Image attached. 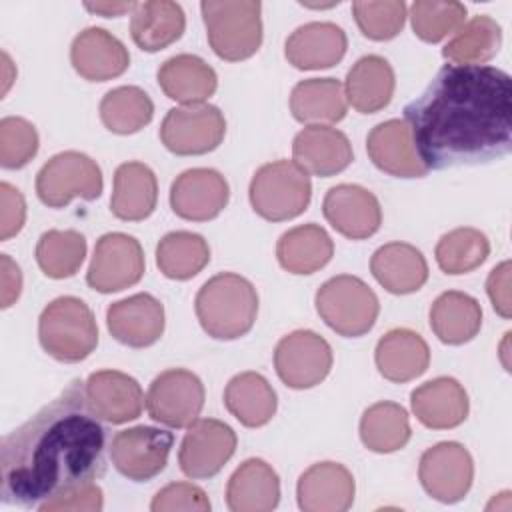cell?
I'll list each match as a JSON object with an SVG mask.
<instances>
[{"mask_svg": "<svg viewBox=\"0 0 512 512\" xmlns=\"http://www.w3.org/2000/svg\"><path fill=\"white\" fill-rule=\"evenodd\" d=\"M404 122L428 170L500 160L512 148V78L488 64H446L404 106Z\"/></svg>", "mask_w": 512, "mask_h": 512, "instance_id": "cell-1", "label": "cell"}, {"mask_svg": "<svg viewBox=\"0 0 512 512\" xmlns=\"http://www.w3.org/2000/svg\"><path fill=\"white\" fill-rule=\"evenodd\" d=\"M104 448L106 430L76 378L2 440L0 500L40 508L88 486L104 474Z\"/></svg>", "mask_w": 512, "mask_h": 512, "instance_id": "cell-2", "label": "cell"}, {"mask_svg": "<svg viewBox=\"0 0 512 512\" xmlns=\"http://www.w3.org/2000/svg\"><path fill=\"white\" fill-rule=\"evenodd\" d=\"M194 308L208 336L236 340L248 334L256 322L258 294L244 276L222 272L204 282L196 294Z\"/></svg>", "mask_w": 512, "mask_h": 512, "instance_id": "cell-3", "label": "cell"}, {"mask_svg": "<svg viewBox=\"0 0 512 512\" xmlns=\"http://www.w3.org/2000/svg\"><path fill=\"white\" fill-rule=\"evenodd\" d=\"M210 48L228 62L254 56L262 44V4L254 0H204L200 4Z\"/></svg>", "mask_w": 512, "mask_h": 512, "instance_id": "cell-4", "label": "cell"}, {"mask_svg": "<svg viewBox=\"0 0 512 512\" xmlns=\"http://www.w3.org/2000/svg\"><path fill=\"white\" fill-rule=\"evenodd\" d=\"M38 340L44 352L60 362H80L98 344V326L88 304L76 296L52 300L38 318Z\"/></svg>", "mask_w": 512, "mask_h": 512, "instance_id": "cell-5", "label": "cell"}, {"mask_svg": "<svg viewBox=\"0 0 512 512\" xmlns=\"http://www.w3.org/2000/svg\"><path fill=\"white\" fill-rule=\"evenodd\" d=\"M248 196L254 212L264 220H292L310 204V174L304 172L294 160L268 162L252 176Z\"/></svg>", "mask_w": 512, "mask_h": 512, "instance_id": "cell-6", "label": "cell"}, {"mask_svg": "<svg viewBox=\"0 0 512 512\" xmlns=\"http://www.w3.org/2000/svg\"><path fill=\"white\" fill-rule=\"evenodd\" d=\"M320 318L340 336L358 338L376 324L380 304L374 290L360 278L340 274L326 280L316 292Z\"/></svg>", "mask_w": 512, "mask_h": 512, "instance_id": "cell-7", "label": "cell"}, {"mask_svg": "<svg viewBox=\"0 0 512 512\" xmlns=\"http://www.w3.org/2000/svg\"><path fill=\"white\" fill-rule=\"evenodd\" d=\"M102 186V170L96 160L76 150L52 156L36 176V194L50 208H64L74 198L96 200Z\"/></svg>", "mask_w": 512, "mask_h": 512, "instance_id": "cell-8", "label": "cell"}, {"mask_svg": "<svg viewBox=\"0 0 512 512\" xmlns=\"http://www.w3.org/2000/svg\"><path fill=\"white\" fill-rule=\"evenodd\" d=\"M226 134V120L212 104H188L166 112L160 124L162 144L178 156H200L216 150Z\"/></svg>", "mask_w": 512, "mask_h": 512, "instance_id": "cell-9", "label": "cell"}, {"mask_svg": "<svg viewBox=\"0 0 512 512\" xmlns=\"http://www.w3.org/2000/svg\"><path fill=\"white\" fill-rule=\"evenodd\" d=\"M204 408L202 380L184 368L160 372L146 394V410L152 420L168 428H188Z\"/></svg>", "mask_w": 512, "mask_h": 512, "instance_id": "cell-10", "label": "cell"}, {"mask_svg": "<svg viewBox=\"0 0 512 512\" xmlns=\"http://www.w3.org/2000/svg\"><path fill=\"white\" fill-rule=\"evenodd\" d=\"M144 252L134 236L108 232L98 238L90 260L86 282L102 294L120 292L140 282L144 276Z\"/></svg>", "mask_w": 512, "mask_h": 512, "instance_id": "cell-11", "label": "cell"}, {"mask_svg": "<svg viewBox=\"0 0 512 512\" xmlns=\"http://www.w3.org/2000/svg\"><path fill=\"white\" fill-rule=\"evenodd\" d=\"M274 368L288 388H314L332 368V348L312 330H294L276 344Z\"/></svg>", "mask_w": 512, "mask_h": 512, "instance_id": "cell-12", "label": "cell"}, {"mask_svg": "<svg viewBox=\"0 0 512 512\" xmlns=\"http://www.w3.org/2000/svg\"><path fill=\"white\" fill-rule=\"evenodd\" d=\"M174 436L154 426H134L116 432L110 442L114 468L134 482H146L158 476L168 462Z\"/></svg>", "mask_w": 512, "mask_h": 512, "instance_id": "cell-13", "label": "cell"}, {"mask_svg": "<svg viewBox=\"0 0 512 512\" xmlns=\"http://www.w3.org/2000/svg\"><path fill=\"white\" fill-rule=\"evenodd\" d=\"M418 478L428 496L438 502H460L474 480L470 452L458 442H440L420 456Z\"/></svg>", "mask_w": 512, "mask_h": 512, "instance_id": "cell-14", "label": "cell"}, {"mask_svg": "<svg viewBox=\"0 0 512 512\" xmlns=\"http://www.w3.org/2000/svg\"><path fill=\"white\" fill-rule=\"evenodd\" d=\"M236 432L214 418H200L188 426L178 450L180 470L194 480L216 476L236 450Z\"/></svg>", "mask_w": 512, "mask_h": 512, "instance_id": "cell-15", "label": "cell"}, {"mask_svg": "<svg viewBox=\"0 0 512 512\" xmlns=\"http://www.w3.org/2000/svg\"><path fill=\"white\" fill-rule=\"evenodd\" d=\"M226 178L212 168H190L170 186V206L176 216L190 222L216 218L228 204Z\"/></svg>", "mask_w": 512, "mask_h": 512, "instance_id": "cell-16", "label": "cell"}, {"mask_svg": "<svg viewBox=\"0 0 512 512\" xmlns=\"http://www.w3.org/2000/svg\"><path fill=\"white\" fill-rule=\"evenodd\" d=\"M328 224L350 240H364L378 232L382 208L378 198L358 184L332 186L322 202Z\"/></svg>", "mask_w": 512, "mask_h": 512, "instance_id": "cell-17", "label": "cell"}, {"mask_svg": "<svg viewBox=\"0 0 512 512\" xmlns=\"http://www.w3.org/2000/svg\"><path fill=\"white\" fill-rule=\"evenodd\" d=\"M110 334L130 348H146L164 332V306L148 292H140L110 304L106 312Z\"/></svg>", "mask_w": 512, "mask_h": 512, "instance_id": "cell-18", "label": "cell"}, {"mask_svg": "<svg viewBox=\"0 0 512 512\" xmlns=\"http://www.w3.org/2000/svg\"><path fill=\"white\" fill-rule=\"evenodd\" d=\"M70 62L82 78L90 82H106L128 70L130 54L114 34L90 26L72 40Z\"/></svg>", "mask_w": 512, "mask_h": 512, "instance_id": "cell-19", "label": "cell"}, {"mask_svg": "<svg viewBox=\"0 0 512 512\" xmlns=\"http://www.w3.org/2000/svg\"><path fill=\"white\" fill-rule=\"evenodd\" d=\"M356 484L350 470L338 462H318L302 472L296 486L304 512H344L354 502Z\"/></svg>", "mask_w": 512, "mask_h": 512, "instance_id": "cell-20", "label": "cell"}, {"mask_svg": "<svg viewBox=\"0 0 512 512\" xmlns=\"http://www.w3.org/2000/svg\"><path fill=\"white\" fill-rule=\"evenodd\" d=\"M292 158L304 172L330 178L350 166L352 144L338 128L306 126L292 142Z\"/></svg>", "mask_w": 512, "mask_h": 512, "instance_id": "cell-21", "label": "cell"}, {"mask_svg": "<svg viewBox=\"0 0 512 512\" xmlns=\"http://www.w3.org/2000/svg\"><path fill=\"white\" fill-rule=\"evenodd\" d=\"M86 396L98 418L110 424L136 420L144 408L138 380L118 370L92 372L86 380Z\"/></svg>", "mask_w": 512, "mask_h": 512, "instance_id": "cell-22", "label": "cell"}, {"mask_svg": "<svg viewBox=\"0 0 512 512\" xmlns=\"http://www.w3.org/2000/svg\"><path fill=\"white\" fill-rule=\"evenodd\" d=\"M366 150L374 166L390 176L422 178L428 172L404 120L392 118L374 126L366 138Z\"/></svg>", "mask_w": 512, "mask_h": 512, "instance_id": "cell-23", "label": "cell"}, {"mask_svg": "<svg viewBox=\"0 0 512 512\" xmlns=\"http://www.w3.org/2000/svg\"><path fill=\"white\" fill-rule=\"evenodd\" d=\"M410 406L418 422L432 430L460 426L470 410L464 386L450 376H440L420 384L410 394Z\"/></svg>", "mask_w": 512, "mask_h": 512, "instance_id": "cell-24", "label": "cell"}, {"mask_svg": "<svg viewBox=\"0 0 512 512\" xmlns=\"http://www.w3.org/2000/svg\"><path fill=\"white\" fill-rule=\"evenodd\" d=\"M348 48L346 32L334 22L298 26L284 44L286 60L298 70H322L338 64Z\"/></svg>", "mask_w": 512, "mask_h": 512, "instance_id": "cell-25", "label": "cell"}, {"mask_svg": "<svg viewBox=\"0 0 512 512\" xmlns=\"http://www.w3.org/2000/svg\"><path fill=\"white\" fill-rule=\"evenodd\" d=\"M378 372L396 384L422 376L430 364V348L426 340L408 328L386 332L374 350Z\"/></svg>", "mask_w": 512, "mask_h": 512, "instance_id": "cell-26", "label": "cell"}, {"mask_svg": "<svg viewBox=\"0 0 512 512\" xmlns=\"http://www.w3.org/2000/svg\"><path fill=\"white\" fill-rule=\"evenodd\" d=\"M370 272L390 294H412L428 280V264L422 252L406 242H388L370 258Z\"/></svg>", "mask_w": 512, "mask_h": 512, "instance_id": "cell-27", "label": "cell"}, {"mask_svg": "<svg viewBox=\"0 0 512 512\" xmlns=\"http://www.w3.org/2000/svg\"><path fill=\"white\" fill-rule=\"evenodd\" d=\"M280 480L262 458H248L228 480L226 504L232 512H268L278 506Z\"/></svg>", "mask_w": 512, "mask_h": 512, "instance_id": "cell-28", "label": "cell"}, {"mask_svg": "<svg viewBox=\"0 0 512 512\" xmlns=\"http://www.w3.org/2000/svg\"><path fill=\"white\" fill-rule=\"evenodd\" d=\"M186 28L180 4L172 0L136 2L130 18V36L144 52H158L174 44Z\"/></svg>", "mask_w": 512, "mask_h": 512, "instance_id": "cell-29", "label": "cell"}, {"mask_svg": "<svg viewBox=\"0 0 512 512\" xmlns=\"http://www.w3.org/2000/svg\"><path fill=\"white\" fill-rule=\"evenodd\" d=\"M156 76L162 92L182 106L204 104V100H208L218 88L214 68L194 54H178L168 58L158 68Z\"/></svg>", "mask_w": 512, "mask_h": 512, "instance_id": "cell-30", "label": "cell"}, {"mask_svg": "<svg viewBox=\"0 0 512 512\" xmlns=\"http://www.w3.org/2000/svg\"><path fill=\"white\" fill-rule=\"evenodd\" d=\"M394 86L396 80L390 62L378 54H368L356 60L348 70L344 94L354 110L374 114L390 104Z\"/></svg>", "mask_w": 512, "mask_h": 512, "instance_id": "cell-31", "label": "cell"}, {"mask_svg": "<svg viewBox=\"0 0 512 512\" xmlns=\"http://www.w3.org/2000/svg\"><path fill=\"white\" fill-rule=\"evenodd\" d=\"M158 202V182L144 162H124L114 172L110 210L124 222L148 218Z\"/></svg>", "mask_w": 512, "mask_h": 512, "instance_id": "cell-32", "label": "cell"}, {"mask_svg": "<svg viewBox=\"0 0 512 512\" xmlns=\"http://www.w3.org/2000/svg\"><path fill=\"white\" fill-rule=\"evenodd\" d=\"M346 110L344 86L336 78H308L292 88L290 112L302 124L330 126L340 122Z\"/></svg>", "mask_w": 512, "mask_h": 512, "instance_id": "cell-33", "label": "cell"}, {"mask_svg": "<svg viewBox=\"0 0 512 512\" xmlns=\"http://www.w3.org/2000/svg\"><path fill=\"white\" fill-rule=\"evenodd\" d=\"M430 328L444 344L458 346L470 342L482 328L480 302L458 290L440 294L430 306Z\"/></svg>", "mask_w": 512, "mask_h": 512, "instance_id": "cell-34", "label": "cell"}, {"mask_svg": "<svg viewBox=\"0 0 512 512\" xmlns=\"http://www.w3.org/2000/svg\"><path fill=\"white\" fill-rule=\"evenodd\" d=\"M226 410L244 426L260 428L276 414V392L258 372L236 374L224 390Z\"/></svg>", "mask_w": 512, "mask_h": 512, "instance_id": "cell-35", "label": "cell"}, {"mask_svg": "<svg viewBox=\"0 0 512 512\" xmlns=\"http://www.w3.org/2000/svg\"><path fill=\"white\" fill-rule=\"evenodd\" d=\"M334 254V242L318 224H302L284 232L276 244L280 266L292 274H314Z\"/></svg>", "mask_w": 512, "mask_h": 512, "instance_id": "cell-36", "label": "cell"}, {"mask_svg": "<svg viewBox=\"0 0 512 512\" xmlns=\"http://www.w3.org/2000/svg\"><path fill=\"white\" fill-rule=\"evenodd\" d=\"M408 412L396 402H376L360 418L362 444L378 454H390L404 448L410 440Z\"/></svg>", "mask_w": 512, "mask_h": 512, "instance_id": "cell-37", "label": "cell"}, {"mask_svg": "<svg viewBox=\"0 0 512 512\" xmlns=\"http://www.w3.org/2000/svg\"><path fill=\"white\" fill-rule=\"evenodd\" d=\"M500 46V24L486 14H478L454 32L442 48V56L452 64H484L498 54Z\"/></svg>", "mask_w": 512, "mask_h": 512, "instance_id": "cell-38", "label": "cell"}, {"mask_svg": "<svg viewBox=\"0 0 512 512\" xmlns=\"http://www.w3.org/2000/svg\"><path fill=\"white\" fill-rule=\"evenodd\" d=\"M210 262L208 242L194 232L176 230L162 236L156 246V264L170 280L194 278Z\"/></svg>", "mask_w": 512, "mask_h": 512, "instance_id": "cell-39", "label": "cell"}, {"mask_svg": "<svg viewBox=\"0 0 512 512\" xmlns=\"http://www.w3.org/2000/svg\"><path fill=\"white\" fill-rule=\"evenodd\" d=\"M154 104L138 86H118L106 92L100 102V120L114 134H134L150 124Z\"/></svg>", "mask_w": 512, "mask_h": 512, "instance_id": "cell-40", "label": "cell"}, {"mask_svg": "<svg viewBox=\"0 0 512 512\" xmlns=\"http://www.w3.org/2000/svg\"><path fill=\"white\" fill-rule=\"evenodd\" d=\"M84 256L86 238L76 230H48L36 244V262L40 270L54 280L74 276Z\"/></svg>", "mask_w": 512, "mask_h": 512, "instance_id": "cell-41", "label": "cell"}, {"mask_svg": "<svg viewBox=\"0 0 512 512\" xmlns=\"http://www.w3.org/2000/svg\"><path fill=\"white\" fill-rule=\"evenodd\" d=\"M436 262L442 272L458 276L476 270L490 254V242L476 228H454L436 244Z\"/></svg>", "mask_w": 512, "mask_h": 512, "instance_id": "cell-42", "label": "cell"}, {"mask_svg": "<svg viewBox=\"0 0 512 512\" xmlns=\"http://www.w3.org/2000/svg\"><path fill=\"white\" fill-rule=\"evenodd\" d=\"M410 22L420 40L436 44L466 22V6L454 0H416L410 6Z\"/></svg>", "mask_w": 512, "mask_h": 512, "instance_id": "cell-43", "label": "cell"}, {"mask_svg": "<svg viewBox=\"0 0 512 512\" xmlns=\"http://www.w3.org/2000/svg\"><path fill=\"white\" fill-rule=\"evenodd\" d=\"M352 14L360 32L376 42L392 40L406 22V4L402 0H356Z\"/></svg>", "mask_w": 512, "mask_h": 512, "instance_id": "cell-44", "label": "cell"}, {"mask_svg": "<svg viewBox=\"0 0 512 512\" xmlns=\"http://www.w3.org/2000/svg\"><path fill=\"white\" fill-rule=\"evenodd\" d=\"M38 152L36 128L18 116H6L0 120V166L6 170H18L26 166Z\"/></svg>", "mask_w": 512, "mask_h": 512, "instance_id": "cell-45", "label": "cell"}, {"mask_svg": "<svg viewBox=\"0 0 512 512\" xmlns=\"http://www.w3.org/2000/svg\"><path fill=\"white\" fill-rule=\"evenodd\" d=\"M152 512H208L210 500L200 486L190 482H174L164 486L150 504Z\"/></svg>", "mask_w": 512, "mask_h": 512, "instance_id": "cell-46", "label": "cell"}, {"mask_svg": "<svg viewBox=\"0 0 512 512\" xmlns=\"http://www.w3.org/2000/svg\"><path fill=\"white\" fill-rule=\"evenodd\" d=\"M104 506L102 490L98 484L82 486L74 492L56 496L48 502H44L38 510L40 512H98Z\"/></svg>", "mask_w": 512, "mask_h": 512, "instance_id": "cell-47", "label": "cell"}, {"mask_svg": "<svg viewBox=\"0 0 512 512\" xmlns=\"http://www.w3.org/2000/svg\"><path fill=\"white\" fill-rule=\"evenodd\" d=\"M0 238L10 240L16 236L26 220V202L18 188L8 182L0 184Z\"/></svg>", "mask_w": 512, "mask_h": 512, "instance_id": "cell-48", "label": "cell"}, {"mask_svg": "<svg viewBox=\"0 0 512 512\" xmlns=\"http://www.w3.org/2000/svg\"><path fill=\"white\" fill-rule=\"evenodd\" d=\"M486 292H488V298H490L492 308L496 310V314H500L502 318L508 320L510 314H512L510 262L508 260H504L496 268H492V272L488 274V280H486Z\"/></svg>", "mask_w": 512, "mask_h": 512, "instance_id": "cell-49", "label": "cell"}, {"mask_svg": "<svg viewBox=\"0 0 512 512\" xmlns=\"http://www.w3.org/2000/svg\"><path fill=\"white\" fill-rule=\"evenodd\" d=\"M22 290V272L8 254H2V308H10Z\"/></svg>", "mask_w": 512, "mask_h": 512, "instance_id": "cell-50", "label": "cell"}, {"mask_svg": "<svg viewBox=\"0 0 512 512\" xmlns=\"http://www.w3.org/2000/svg\"><path fill=\"white\" fill-rule=\"evenodd\" d=\"M136 6V2H86L84 8L88 12L106 16V18H116V16H124L126 12H132Z\"/></svg>", "mask_w": 512, "mask_h": 512, "instance_id": "cell-51", "label": "cell"}]
</instances>
